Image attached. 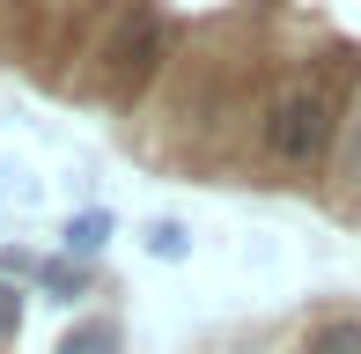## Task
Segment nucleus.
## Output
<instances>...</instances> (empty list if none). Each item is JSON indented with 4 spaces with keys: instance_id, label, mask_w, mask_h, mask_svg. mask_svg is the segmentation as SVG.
<instances>
[{
    "instance_id": "obj_1",
    "label": "nucleus",
    "mask_w": 361,
    "mask_h": 354,
    "mask_svg": "<svg viewBox=\"0 0 361 354\" xmlns=\"http://www.w3.org/2000/svg\"><path fill=\"white\" fill-rule=\"evenodd\" d=\"M339 133H347V111H339L332 82H317V74L273 89L258 111V155L281 170H324L339 155Z\"/></svg>"
},
{
    "instance_id": "obj_2",
    "label": "nucleus",
    "mask_w": 361,
    "mask_h": 354,
    "mask_svg": "<svg viewBox=\"0 0 361 354\" xmlns=\"http://www.w3.org/2000/svg\"><path fill=\"white\" fill-rule=\"evenodd\" d=\"M162 59H170V15L147 8V0H126L118 23L96 37V67H104V96L111 104H133V96L155 82Z\"/></svg>"
},
{
    "instance_id": "obj_3",
    "label": "nucleus",
    "mask_w": 361,
    "mask_h": 354,
    "mask_svg": "<svg viewBox=\"0 0 361 354\" xmlns=\"http://www.w3.org/2000/svg\"><path fill=\"white\" fill-rule=\"evenodd\" d=\"M111 236H118L111 207H81V214H67V229H59V259H74V266H96V259L111 251Z\"/></svg>"
},
{
    "instance_id": "obj_4",
    "label": "nucleus",
    "mask_w": 361,
    "mask_h": 354,
    "mask_svg": "<svg viewBox=\"0 0 361 354\" xmlns=\"http://www.w3.org/2000/svg\"><path fill=\"white\" fill-rule=\"evenodd\" d=\"M30 295L44 303H89L96 295V266H74V259H37V273H30Z\"/></svg>"
},
{
    "instance_id": "obj_5",
    "label": "nucleus",
    "mask_w": 361,
    "mask_h": 354,
    "mask_svg": "<svg viewBox=\"0 0 361 354\" xmlns=\"http://www.w3.org/2000/svg\"><path fill=\"white\" fill-rule=\"evenodd\" d=\"M52 354H126V317H118V310H89V317H74V325L59 332Z\"/></svg>"
},
{
    "instance_id": "obj_6",
    "label": "nucleus",
    "mask_w": 361,
    "mask_h": 354,
    "mask_svg": "<svg viewBox=\"0 0 361 354\" xmlns=\"http://www.w3.org/2000/svg\"><path fill=\"white\" fill-rule=\"evenodd\" d=\"M295 354H361V310H324Z\"/></svg>"
},
{
    "instance_id": "obj_7",
    "label": "nucleus",
    "mask_w": 361,
    "mask_h": 354,
    "mask_svg": "<svg viewBox=\"0 0 361 354\" xmlns=\"http://www.w3.org/2000/svg\"><path fill=\"white\" fill-rule=\"evenodd\" d=\"M140 251H147L155 266H185V259H192V229H185L177 214H155V221L140 229Z\"/></svg>"
},
{
    "instance_id": "obj_8",
    "label": "nucleus",
    "mask_w": 361,
    "mask_h": 354,
    "mask_svg": "<svg viewBox=\"0 0 361 354\" xmlns=\"http://www.w3.org/2000/svg\"><path fill=\"white\" fill-rule=\"evenodd\" d=\"M23 317H30V288L23 281H0V347L23 340Z\"/></svg>"
},
{
    "instance_id": "obj_9",
    "label": "nucleus",
    "mask_w": 361,
    "mask_h": 354,
    "mask_svg": "<svg viewBox=\"0 0 361 354\" xmlns=\"http://www.w3.org/2000/svg\"><path fill=\"white\" fill-rule=\"evenodd\" d=\"M347 126H354V133H339V140H347V148H339L332 163H339V177H347V185H361V111H354Z\"/></svg>"
}]
</instances>
